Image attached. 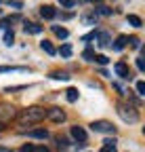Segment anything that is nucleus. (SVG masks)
<instances>
[{"label": "nucleus", "instance_id": "obj_4", "mask_svg": "<svg viewBox=\"0 0 145 152\" xmlns=\"http://www.w3.org/2000/svg\"><path fill=\"white\" fill-rule=\"evenodd\" d=\"M46 118H50L53 123H63L65 121V112L61 108H50V110H46Z\"/></svg>", "mask_w": 145, "mask_h": 152}, {"label": "nucleus", "instance_id": "obj_30", "mask_svg": "<svg viewBox=\"0 0 145 152\" xmlns=\"http://www.w3.org/2000/svg\"><path fill=\"white\" fill-rule=\"evenodd\" d=\"M21 152H34V146H32V144H30V146H23Z\"/></svg>", "mask_w": 145, "mask_h": 152}, {"label": "nucleus", "instance_id": "obj_28", "mask_svg": "<svg viewBox=\"0 0 145 152\" xmlns=\"http://www.w3.org/2000/svg\"><path fill=\"white\" fill-rule=\"evenodd\" d=\"M90 57H93V49H86L84 51V59H90Z\"/></svg>", "mask_w": 145, "mask_h": 152}, {"label": "nucleus", "instance_id": "obj_5", "mask_svg": "<svg viewBox=\"0 0 145 152\" xmlns=\"http://www.w3.org/2000/svg\"><path fill=\"white\" fill-rule=\"evenodd\" d=\"M13 116H15V108L9 106V104H0V123L11 121Z\"/></svg>", "mask_w": 145, "mask_h": 152}, {"label": "nucleus", "instance_id": "obj_9", "mask_svg": "<svg viewBox=\"0 0 145 152\" xmlns=\"http://www.w3.org/2000/svg\"><path fill=\"white\" fill-rule=\"evenodd\" d=\"M40 15H42L44 19H55V17H57V11L53 9V7H48V4H46V7H42V9H40Z\"/></svg>", "mask_w": 145, "mask_h": 152}, {"label": "nucleus", "instance_id": "obj_15", "mask_svg": "<svg viewBox=\"0 0 145 152\" xmlns=\"http://www.w3.org/2000/svg\"><path fill=\"white\" fill-rule=\"evenodd\" d=\"M53 32H55L59 38H67V34H69L65 28H59V26H53Z\"/></svg>", "mask_w": 145, "mask_h": 152}, {"label": "nucleus", "instance_id": "obj_16", "mask_svg": "<svg viewBox=\"0 0 145 152\" xmlns=\"http://www.w3.org/2000/svg\"><path fill=\"white\" fill-rule=\"evenodd\" d=\"M97 36H99V47H107V45H110V36H107L105 32H101Z\"/></svg>", "mask_w": 145, "mask_h": 152}, {"label": "nucleus", "instance_id": "obj_23", "mask_svg": "<svg viewBox=\"0 0 145 152\" xmlns=\"http://www.w3.org/2000/svg\"><path fill=\"white\" fill-rule=\"evenodd\" d=\"M9 7H13V9H21L23 2H21V0H9Z\"/></svg>", "mask_w": 145, "mask_h": 152}, {"label": "nucleus", "instance_id": "obj_19", "mask_svg": "<svg viewBox=\"0 0 145 152\" xmlns=\"http://www.w3.org/2000/svg\"><path fill=\"white\" fill-rule=\"evenodd\" d=\"M13 40H15V34H13V30H9L6 34H4V45H13Z\"/></svg>", "mask_w": 145, "mask_h": 152}, {"label": "nucleus", "instance_id": "obj_7", "mask_svg": "<svg viewBox=\"0 0 145 152\" xmlns=\"http://www.w3.org/2000/svg\"><path fill=\"white\" fill-rule=\"evenodd\" d=\"M114 70H116V74H118V76H122V78H131V72H128V66H126L124 61H118Z\"/></svg>", "mask_w": 145, "mask_h": 152}, {"label": "nucleus", "instance_id": "obj_17", "mask_svg": "<svg viewBox=\"0 0 145 152\" xmlns=\"http://www.w3.org/2000/svg\"><path fill=\"white\" fill-rule=\"evenodd\" d=\"M128 23L131 26H135V28H141V17H137V15H128Z\"/></svg>", "mask_w": 145, "mask_h": 152}, {"label": "nucleus", "instance_id": "obj_2", "mask_svg": "<svg viewBox=\"0 0 145 152\" xmlns=\"http://www.w3.org/2000/svg\"><path fill=\"white\" fill-rule=\"evenodd\" d=\"M118 114L124 123H137L139 121V112L131 106H124V104H118Z\"/></svg>", "mask_w": 145, "mask_h": 152}, {"label": "nucleus", "instance_id": "obj_34", "mask_svg": "<svg viewBox=\"0 0 145 152\" xmlns=\"http://www.w3.org/2000/svg\"><path fill=\"white\" fill-rule=\"evenodd\" d=\"M0 152H6V150H0Z\"/></svg>", "mask_w": 145, "mask_h": 152}, {"label": "nucleus", "instance_id": "obj_6", "mask_svg": "<svg viewBox=\"0 0 145 152\" xmlns=\"http://www.w3.org/2000/svg\"><path fill=\"white\" fill-rule=\"evenodd\" d=\"M71 137H74L76 142H80V144H84L86 142V131L82 129V127H78V125H74V127H71Z\"/></svg>", "mask_w": 145, "mask_h": 152}, {"label": "nucleus", "instance_id": "obj_8", "mask_svg": "<svg viewBox=\"0 0 145 152\" xmlns=\"http://www.w3.org/2000/svg\"><path fill=\"white\" fill-rule=\"evenodd\" d=\"M27 137H36V140H46V137H48V131H46V129H32V131H27Z\"/></svg>", "mask_w": 145, "mask_h": 152}, {"label": "nucleus", "instance_id": "obj_10", "mask_svg": "<svg viewBox=\"0 0 145 152\" xmlns=\"http://www.w3.org/2000/svg\"><path fill=\"white\" fill-rule=\"evenodd\" d=\"M23 30H25V34H40L42 32V26H36V23H27L25 21Z\"/></svg>", "mask_w": 145, "mask_h": 152}, {"label": "nucleus", "instance_id": "obj_21", "mask_svg": "<svg viewBox=\"0 0 145 152\" xmlns=\"http://www.w3.org/2000/svg\"><path fill=\"white\" fill-rule=\"evenodd\" d=\"M59 53H61L63 57H69V55H71V45H63V47L59 49Z\"/></svg>", "mask_w": 145, "mask_h": 152}, {"label": "nucleus", "instance_id": "obj_22", "mask_svg": "<svg viewBox=\"0 0 145 152\" xmlns=\"http://www.w3.org/2000/svg\"><path fill=\"white\" fill-rule=\"evenodd\" d=\"M57 2H59L61 7H67V9H71V7H76V0H57Z\"/></svg>", "mask_w": 145, "mask_h": 152}, {"label": "nucleus", "instance_id": "obj_29", "mask_svg": "<svg viewBox=\"0 0 145 152\" xmlns=\"http://www.w3.org/2000/svg\"><path fill=\"white\" fill-rule=\"evenodd\" d=\"M137 68H139V70H145V61H143V59H137Z\"/></svg>", "mask_w": 145, "mask_h": 152}, {"label": "nucleus", "instance_id": "obj_24", "mask_svg": "<svg viewBox=\"0 0 145 152\" xmlns=\"http://www.w3.org/2000/svg\"><path fill=\"white\" fill-rule=\"evenodd\" d=\"M126 40H131V45H133L135 49H139V47H141V42H139V38H137V36H131V38H126Z\"/></svg>", "mask_w": 145, "mask_h": 152}, {"label": "nucleus", "instance_id": "obj_11", "mask_svg": "<svg viewBox=\"0 0 145 152\" xmlns=\"http://www.w3.org/2000/svg\"><path fill=\"white\" fill-rule=\"evenodd\" d=\"M50 78H55V80H67L69 74H67V72H61V70H55V72L50 74Z\"/></svg>", "mask_w": 145, "mask_h": 152}, {"label": "nucleus", "instance_id": "obj_27", "mask_svg": "<svg viewBox=\"0 0 145 152\" xmlns=\"http://www.w3.org/2000/svg\"><path fill=\"white\" fill-rule=\"evenodd\" d=\"M99 152H116V146H103Z\"/></svg>", "mask_w": 145, "mask_h": 152}, {"label": "nucleus", "instance_id": "obj_33", "mask_svg": "<svg viewBox=\"0 0 145 152\" xmlns=\"http://www.w3.org/2000/svg\"><path fill=\"white\" fill-rule=\"evenodd\" d=\"M2 129H4V125H2V123H0V131H2Z\"/></svg>", "mask_w": 145, "mask_h": 152}, {"label": "nucleus", "instance_id": "obj_13", "mask_svg": "<svg viewBox=\"0 0 145 152\" xmlns=\"http://www.w3.org/2000/svg\"><path fill=\"white\" fill-rule=\"evenodd\" d=\"M124 45H126V36H118V38H116V42H114V49H116V51H122Z\"/></svg>", "mask_w": 145, "mask_h": 152}, {"label": "nucleus", "instance_id": "obj_14", "mask_svg": "<svg viewBox=\"0 0 145 152\" xmlns=\"http://www.w3.org/2000/svg\"><path fill=\"white\" fill-rule=\"evenodd\" d=\"M65 93H67V102H76V99H78V89L71 87V89H67Z\"/></svg>", "mask_w": 145, "mask_h": 152}, {"label": "nucleus", "instance_id": "obj_18", "mask_svg": "<svg viewBox=\"0 0 145 152\" xmlns=\"http://www.w3.org/2000/svg\"><path fill=\"white\" fill-rule=\"evenodd\" d=\"M93 61H97L99 66H105L107 61H110V59H107V57L105 55H93Z\"/></svg>", "mask_w": 145, "mask_h": 152}, {"label": "nucleus", "instance_id": "obj_3", "mask_svg": "<svg viewBox=\"0 0 145 152\" xmlns=\"http://www.w3.org/2000/svg\"><path fill=\"white\" fill-rule=\"evenodd\" d=\"M90 129L93 131H97V133H116V127L112 125V123H107V121H95L93 125H90Z\"/></svg>", "mask_w": 145, "mask_h": 152}, {"label": "nucleus", "instance_id": "obj_12", "mask_svg": "<svg viewBox=\"0 0 145 152\" xmlns=\"http://www.w3.org/2000/svg\"><path fill=\"white\" fill-rule=\"evenodd\" d=\"M40 47H42V51H46L48 55H55V53H57V51H55V47H53L48 40H42V42H40Z\"/></svg>", "mask_w": 145, "mask_h": 152}, {"label": "nucleus", "instance_id": "obj_32", "mask_svg": "<svg viewBox=\"0 0 145 152\" xmlns=\"http://www.w3.org/2000/svg\"><path fill=\"white\" fill-rule=\"evenodd\" d=\"M34 152H48V148H44V146H40V148H36V146H34Z\"/></svg>", "mask_w": 145, "mask_h": 152}, {"label": "nucleus", "instance_id": "obj_25", "mask_svg": "<svg viewBox=\"0 0 145 152\" xmlns=\"http://www.w3.org/2000/svg\"><path fill=\"white\" fill-rule=\"evenodd\" d=\"M137 93H139V95H145V83H143V80L137 83Z\"/></svg>", "mask_w": 145, "mask_h": 152}, {"label": "nucleus", "instance_id": "obj_31", "mask_svg": "<svg viewBox=\"0 0 145 152\" xmlns=\"http://www.w3.org/2000/svg\"><path fill=\"white\" fill-rule=\"evenodd\" d=\"M103 146H116V140H105Z\"/></svg>", "mask_w": 145, "mask_h": 152}, {"label": "nucleus", "instance_id": "obj_20", "mask_svg": "<svg viewBox=\"0 0 145 152\" xmlns=\"http://www.w3.org/2000/svg\"><path fill=\"white\" fill-rule=\"evenodd\" d=\"M0 72H25V68H9V66H0Z\"/></svg>", "mask_w": 145, "mask_h": 152}, {"label": "nucleus", "instance_id": "obj_1", "mask_svg": "<svg viewBox=\"0 0 145 152\" xmlns=\"http://www.w3.org/2000/svg\"><path fill=\"white\" fill-rule=\"evenodd\" d=\"M46 118V110L44 108H38V106H34V108H25L19 112V116H17V123H19L21 127H32V125H38Z\"/></svg>", "mask_w": 145, "mask_h": 152}, {"label": "nucleus", "instance_id": "obj_26", "mask_svg": "<svg viewBox=\"0 0 145 152\" xmlns=\"http://www.w3.org/2000/svg\"><path fill=\"white\" fill-rule=\"evenodd\" d=\"M97 13H99V15H112V9H107V7H99V9H97Z\"/></svg>", "mask_w": 145, "mask_h": 152}]
</instances>
